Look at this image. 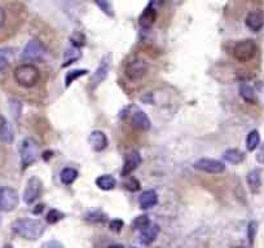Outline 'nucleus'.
Instances as JSON below:
<instances>
[{
    "label": "nucleus",
    "instance_id": "obj_1",
    "mask_svg": "<svg viewBox=\"0 0 264 248\" xmlns=\"http://www.w3.org/2000/svg\"><path fill=\"white\" fill-rule=\"evenodd\" d=\"M44 223L35 219H20L12 223V231L26 241H36L44 234Z\"/></svg>",
    "mask_w": 264,
    "mask_h": 248
},
{
    "label": "nucleus",
    "instance_id": "obj_2",
    "mask_svg": "<svg viewBox=\"0 0 264 248\" xmlns=\"http://www.w3.org/2000/svg\"><path fill=\"white\" fill-rule=\"evenodd\" d=\"M13 78L16 83L24 88H32L39 83L40 71L32 64H22L15 69Z\"/></svg>",
    "mask_w": 264,
    "mask_h": 248
},
{
    "label": "nucleus",
    "instance_id": "obj_3",
    "mask_svg": "<svg viewBox=\"0 0 264 248\" xmlns=\"http://www.w3.org/2000/svg\"><path fill=\"white\" fill-rule=\"evenodd\" d=\"M121 117L126 121H129V123L131 124L132 127L139 129V131H148L152 127V123H150V119L148 117V114L145 111H143L139 106L136 105H129L126 106L123 110H122Z\"/></svg>",
    "mask_w": 264,
    "mask_h": 248
},
{
    "label": "nucleus",
    "instance_id": "obj_4",
    "mask_svg": "<svg viewBox=\"0 0 264 248\" xmlns=\"http://www.w3.org/2000/svg\"><path fill=\"white\" fill-rule=\"evenodd\" d=\"M150 66L145 58L140 56L131 57L125 65V75L131 82H139L149 74Z\"/></svg>",
    "mask_w": 264,
    "mask_h": 248
},
{
    "label": "nucleus",
    "instance_id": "obj_5",
    "mask_svg": "<svg viewBox=\"0 0 264 248\" xmlns=\"http://www.w3.org/2000/svg\"><path fill=\"white\" fill-rule=\"evenodd\" d=\"M39 156V145L35 138L25 137L20 145V160H21L22 170L35 163Z\"/></svg>",
    "mask_w": 264,
    "mask_h": 248
},
{
    "label": "nucleus",
    "instance_id": "obj_6",
    "mask_svg": "<svg viewBox=\"0 0 264 248\" xmlns=\"http://www.w3.org/2000/svg\"><path fill=\"white\" fill-rule=\"evenodd\" d=\"M258 46L251 39H243L237 42L232 48V56L238 62H249L257 56Z\"/></svg>",
    "mask_w": 264,
    "mask_h": 248
},
{
    "label": "nucleus",
    "instance_id": "obj_7",
    "mask_svg": "<svg viewBox=\"0 0 264 248\" xmlns=\"http://www.w3.org/2000/svg\"><path fill=\"white\" fill-rule=\"evenodd\" d=\"M47 53V48L40 40H30L22 50V60L25 62H38L44 58Z\"/></svg>",
    "mask_w": 264,
    "mask_h": 248
},
{
    "label": "nucleus",
    "instance_id": "obj_8",
    "mask_svg": "<svg viewBox=\"0 0 264 248\" xmlns=\"http://www.w3.org/2000/svg\"><path fill=\"white\" fill-rule=\"evenodd\" d=\"M20 197L15 189L3 186L0 188V211L3 212H11L18 207Z\"/></svg>",
    "mask_w": 264,
    "mask_h": 248
},
{
    "label": "nucleus",
    "instance_id": "obj_9",
    "mask_svg": "<svg viewBox=\"0 0 264 248\" xmlns=\"http://www.w3.org/2000/svg\"><path fill=\"white\" fill-rule=\"evenodd\" d=\"M42 192H43V182L39 177L32 176L26 182L25 192H24V202L26 204H32L40 198Z\"/></svg>",
    "mask_w": 264,
    "mask_h": 248
},
{
    "label": "nucleus",
    "instance_id": "obj_10",
    "mask_svg": "<svg viewBox=\"0 0 264 248\" xmlns=\"http://www.w3.org/2000/svg\"><path fill=\"white\" fill-rule=\"evenodd\" d=\"M193 168L200 172L211 174H223L225 171V166L219 160L210 159V158H201L193 163Z\"/></svg>",
    "mask_w": 264,
    "mask_h": 248
},
{
    "label": "nucleus",
    "instance_id": "obj_11",
    "mask_svg": "<svg viewBox=\"0 0 264 248\" xmlns=\"http://www.w3.org/2000/svg\"><path fill=\"white\" fill-rule=\"evenodd\" d=\"M109 70H110V57L105 56L100 61V65L97 66V69L93 73L92 78H91V82H89V89L91 91H95L106 79Z\"/></svg>",
    "mask_w": 264,
    "mask_h": 248
},
{
    "label": "nucleus",
    "instance_id": "obj_12",
    "mask_svg": "<svg viewBox=\"0 0 264 248\" xmlns=\"http://www.w3.org/2000/svg\"><path fill=\"white\" fill-rule=\"evenodd\" d=\"M141 155H140L139 151H130L129 154H126L125 156V163H123V170H122V176H130V174L139 168V166L141 164Z\"/></svg>",
    "mask_w": 264,
    "mask_h": 248
},
{
    "label": "nucleus",
    "instance_id": "obj_13",
    "mask_svg": "<svg viewBox=\"0 0 264 248\" xmlns=\"http://www.w3.org/2000/svg\"><path fill=\"white\" fill-rule=\"evenodd\" d=\"M247 27L254 32H259L264 27V13L261 11L250 12L245 20Z\"/></svg>",
    "mask_w": 264,
    "mask_h": 248
},
{
    "label": "nucleus",
    "instance_id": "obj_14",
    "mask_svg": "<svg viewBox=\"0 0 264 248\" xmlns=\"http://www.w3.org/2000/svg\"><path fill=\"white\" fill-rule=\"evenodd\" d=\"M159 230H161V229H159V226H158L157 223H150L147 227H144L143 230H141L140 242L145 246L152 245V243L157 239L158 234H159Z\"/></svg>",
    "mask_w": 264,
    "mask_h": 248
},
{
    "label": "nucleus",
    "instance_id": "obj_15",
    "mask_svg": "<svg viewBox=\"0 0 264 248\" xmlns=\"http://www.w3.org/2000/svg\"><path fill=\"white\" fill-rule=\"evenodd\" d=\"M88 141L95 151H103L107 148V137L103 131L91 132Z\"/></svg>",
    "mask_w": 264,
    "mask_h": 248
},
{
    "label": "nucleus",
    "instance_id": "obj_16",
    "mask_svg": "<svg viewBox=\"0 0 264 248\" xmlns=\"http://www.w3.org/2000/svg\"><path fill=\"white\" fill-rule=\"evenodd\" d=\"M158 203V194L154 190H147L143 192L139 197V206L143 209H149L156 207Z\"/></svg>",
    "mask_w": 264,
    "mask_h": 248
},
{
    "label": "nucleus",
    "instance_id": "obj_17",
    "mask_svg": "<svg viewBox=\"0 0 264 248\" xmlns=\"http://www.w3.org/2000/svg\"><path fill=\"white\" fill-rule=\"evenodd\" d=\"M15 138L13 135V129H12L11 124L3 115H0V141L4 144H11Z\"/></svg>",
    "mask_w": 264,
    "mask_h": 248
},
{
    "label": "nucleus",
    "instance_id": "obj_18",
    "mask_svg": "<svg viewBox=\"0 0 264 248\" xmlns=\"http://www.w3.org/2000/svg\"><path fill=\"white\" fill-rule=\"evenodd\" d=\"M247 185H249L250 190L254 194H257L261 190L262 186V172L261 170H253L250 171L249 174H247Z\"/></svg>",
    "mask_w": 264,
    "mask_h": 248
},
{
    "label": "nucleus",
    "instance_id": "obj_19",
    "mask_svg": "<svg viewBox=\"0 0 264 248\" xmlns=\"http://www.w3.org/2000/svg\"><path fill=\"white\" fill-rule=\"evenodd\" d=\"M156 16H157V13H156V9H154V7L150 4V5H148L147 8H145V11L141 13V16H140L139 18V24L140 26L143 28H149L150 26L153 25L154 21H156Z\"/></svg>",
    "mask_w": 264,
    "mask_h": 248
},
{
    "label": "nucleus",
    "instance_id": "obj_20",
    "mask_svg": "<svg viewBox=\"0 0 264 248\" xmlns=\"http://www.w3.org/2000/svg\"><path fill=\"white\" fill-rule=\"evenodd\" d=\"M96 186L104 192H110L117 186V180L110 174H103L96 178Z\"/></svg>",
    "mask_w": 264,
    "mask_h": 248
},
{
    "label": "nucleus",
    "instance_id": "obj_21",
    "mask_svg": "<svg viewBox=\"0 0 264 248\" xmlns=\"http://www.w3.org/2000/svg\"><path fill=\"white\" fill-rule=\"evenodd\" d=\"M239 96L242 97V99L247 103H255L257 102V93L254 91V88L247 83H241L239 84Z\"/></svg>",
    "mask_w": 264,
    "mask_h": 248
},
{
    "label": "nucleus",
    "instance_id": "obj_22",
    "mask_svg": "<svg viewBox=\"0 0 264 248\" xmlns=\"http://www.w3.org/2000/svg\"><path fill=\"white\" fill-rule=\"evenodd\" d=\"M78 176H79L78 171L75 170V168H73V167H66V168H64V170L61 171L60 174L61 182L64 185H66V186H70V185L78 178Z\"/></svg>",
    "mask_w": 264,
    "mask_h": 248
},
{
    "label": "nucleus",
    "instance_id": "obj_23",
    "mask_svg": "<svg viewBox=\"0 0 264 248\" xmlns=\"http://www.w3.org/2000/svg\"><path fill=\"white\" fill-rule=\"evenodd\" d=\"M223 159L232 164H238L243 162L245 154L242 151H239L238 149H228L223 152Z\"/></svg>",
    "mask_w": 264,
    "mask_h": 248
},
{
    "label": "nucleus",
    "instance_id": "obj_24",
    "mask_svg": "<svg viewBox=\"0 0 264 248\" xmlns=\"http://www.w3.org/2000/svg\"><path fill=\"white\" fill-rule=\"evenodd\" d=\"M261 145V135L257 129H253L246 137V146L249 151H255Z\"/></svg>",
    "mask_w": 264,
    "mask_h": 248
},
{
    "label": "nucleus",
    "instance_id": "obj_25",
    "mask_svg": "<svg viewBox=\"0 0 264 248\" xmlns=\"http://www.w3.org/2000/svg\"><path fill=\"white\" fill-rule=\"evenodd\" d=\"M87 74H88V71H87L86 69H77V70L69 71L68 74H66V76H65V87L69 88L77 79L82 78V76H84V75Z\"/></svg>",
    "mask_w": 264,
    "mask_h": 248
},
{
    "label": "nucleus",
    "instance_id": "obj_26",
    "mask_svg": "<svg viewBox=\"0 0 264 248\" xmlns=\"http://www.w3.org/2000/svg\"><path fill=\"white\" fill-rule=\"evenodd\" d=\"M82 57V52H79V48L73 47L72 50H68L65 52V58H64V68L69 66V65L74 64L75 61H78Z\"/></svg>",
    "mask_w": 264,
    "mask_h": 248
},
{
    "label": "nucleus",
    "instance_id": "obj_27",
    "mask_svg": "<svg viewBox=\"0 0 264 248\" xmlns=\"http://www.w3.org/2000/svg\"><path fill=\"white\" fill-rule=\"evenodd\" d=\"M65 217V215L62 212H60L58 209H50V212L47 213L46 220L50 225H53V223H57L58 221L62 220Z\"/></svg>",
    "mask_w": 264,
    "mask_h": 248
},
{
    "label": "nucleus",
    "instance_id": "obj_28",
    "mask_svg": "<svg viewBox=\"0 0 264 248\" xmlns=\"http://www.w3.org/2000/svg\"><path fill=\"white\" fill-rule=\"evenodd\" d=\"M149 223V217H148L147 215H141V216H137L135 220L132 221V227L136 229V230H143L144 227H147Z\"/></svg>",
    "mask_w": 264,
    "mask_h": 248
},
{
    "label": "nucleus",
    "instance_id": "obj_29",
    "mask_svg": "<svg viewBox=\"0 0 264 248\" xmlns=\"http://www.w3.org/2000/svg\"><path fill=\"white\" fill-rule=\"evenodd\" d=\"M93 1L96 3L97 7L100 8L101 11L106 14V16L111 17V16L114 14V12H113V7H111L110 0H93Z\"/></svg>",
    "mask_w": 264,
    "mask_h": 248
},
{
    "label": "nucleus",
    "instance_id": "obj_30",
    "mask_svg": "<svg viewBox=\"0 0 264 248\" xmlns=\"http://www.w3.org/2000/svg\"><path fill=\"white\" fill-rule=\"evenodd\" d=\"M70 42H72L73 47H75V48H79V50H80V48L84 46V36H83V34H80V32H75L74 35L72 36Z\"/></svg>",
    "mask_w": 264,
    "mask_h": 248
},
{
    "label": "nucleus",
    "instance_id": "obj_31",
    "mask_svg": "<svg viewBox=\"0 0 264 248\" xmlns=\"http://www.w3.org/2000/svg\"><path fill=\"white\" fill-rule=\"evenodd\" d=\"M125 186L127 190H130V192H137V190L140 189V182L136 180L135 177H131L126 181Z\"/></svg>",
    "mask_w": 264,
    "mask_h": 248
},
{
    "label": "nucleus",
    "instance_id": "obj_32",
    "mask_svg": "<svg viewBox=\"0 0 264 248\" xmlns=\"http://www.w3.org/2000/svg\"><path fill=\"white\" fill-rule=\"evenodd\" d=\"M247 233H249L250 245H253L254 239H255V235H257V223H255V221L249 223V231H247Z\"/></svg>",
    "mask_w": 264,
    "mask_h": 248
},
{
    "label": "nucleus",
    "instance_id": "obj_33",
    "mask_svg": "<svg viewBox=\"0 0 264 248\" xmlns=\"http://www.w3.org/2000/svg\"><path fill=\"white\" fill-rule=\"evenodd\" d=\"M43 248H65V247L62 246V243H60V242L50 241V242H46V243H44Z\"/></svg>",
    "mask_w": 264,
    "mask_h": 248
},
{
    "label": "nucleus",
    "instance_id": "obj_34",
    "mask_svg": "<svg viewBox=\"0 0 264 248\" xmlns=\"http://www.w3.org/2000/svg\"><path fill=\"white\" fill-rule=\"evenodd\" d=\"M89 216H92V217H86L87 220L99 221V223H100V221L105 220V217H104L100 212H92V213H91V215H89Z\"/></svg>",
    "mask_w": 264,
    "mask_h": 248
},
{
    "label": "nucleus",
    "instance_id": "obj_35",
    "mask_svg": "<svg viewBox=\"0 0 264 248\" xmlns=\"http://www.w3.org/2000/svg\"><path fill=\"white\" fill-rule=\"evenodd\" d=\"M8 68V60H7V57L4 56L1 52H0V73L1 71H4L5 69Z\"/></svg>",
    "mask_w": 264,
    "mask_h": 248
},
{
    "label": "nucleus",
    "instance_id": "obj_36",
    "mask_svg": "<svg viewBox=\"0 0 264 248\" xmlns=\"http://www.w3.org/2000/svg\"><path fill=\"white\" fill-rule=\"evenodd\" d=\"M123 226V221L121 220H114V221H111L110 223V227L111 229H114V230H121V227Z\"/></svg>",
    "mask_w": 264,
    "mask_h": 248
},
{
    "label": "nucleus",
    "instance_id": "obj_37",
    "mask_svg": "<svg viewBox=\"0 0 264 248\" xmlns=\"http://www.w3.org/2000/svg\"><path fill=\"white\" fill-rule=\"evenodd\" d=\"M4 24H5V11L0 7V27H3Z\"/></svg>",
    "mask_w": 264,
    "mask_h": 248
},
{
    "label": "nucleus",
    "instance_id": "obj_38",
    "mask_svg": "<svg viewBox=\"0 0 264 248\" xmlns=\"http://www.w3.org/2000/svg\"><path fill=\"white\" fill-rule=\"evenodd\" d=\"M36 207H38V208H36L35 211H34V213H40V212H42V211H43V208H44L43 204H40V206H36Z\"/></svg>",
    "mask_w": 264,
    "mask_h": 248
},
{
    "label": "nucleus",
    "instance_id": "obj_39",
    "mask_svg": "<svg viewBox=\"0 0 264 248\" xmlns=\"http://www.w3.org/2000/svg\"><path fill=\"white\" fill-rule=\"evenodd\" d=\"M109 248H123V246H111V247Z\"/></svg>",
    "mask_w": 264,
    "mask_h": 248
},
{
    "label": "nucleus",
    "instance_id": "obj_40",
    "mask_svg": "<svg viewBox=\"0 0 264 248\" xmlns=\"http://www.w3.org/2000/svg\"><path fill=\"white\" fill-rule=\"evenodd\" d=\"M3 248H13V246H12V245H5Z\"/></svg>",
    "mask_w": 264,
    "mask_h": 248
},
{
    "label": "nucleus",
    "instance_id": "obj_41",
    "mask_svg": "<svg viewBox=\"0 0 264 248\" xmlns=\"http://www.w3.org/2000/svg\"><path fill=\"white\" fill-rule=\"evenodd\" d=\"M130 248H141V247H136V246H133V247H130Z\"/></svg>",
    "mask_w": 264,
    "mask_h": 248
},
{
    "label": "nucleus",
    "instance_id": "obj_42",
    "mask_svg": "<svg viewBox=\"0 0 264 248\" xmlns=\"http://www.w3.org/2000/svg\"><path fill=\"white\" fill-rule=\"evenodd\" d=\"M236 248H242V247H236Z\"/></svg>",
    "mask_w": 264,
    "mask_h": 248
}]
</instances>
